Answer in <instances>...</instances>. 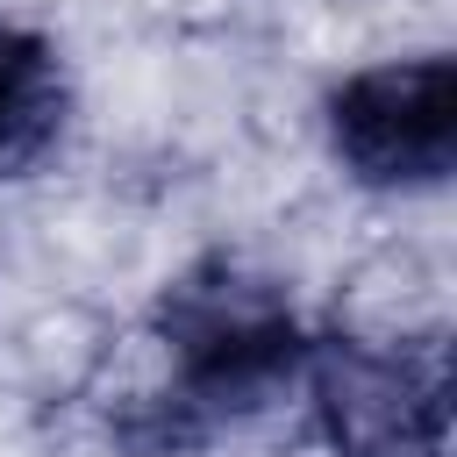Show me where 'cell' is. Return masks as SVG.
Instances as JSON below:
<instances>
[{
    "label": "cell",
    "instance_id": "cell-1",
    "mask_svg": "<svg viewBox=\"0 0 457 457\" xmlns=\"http://www.w3.org/2000/svg\"><path fill=\"white\" fill-rule=\"evenodd\" d=\"M157 343H164V386L150 400V443L171 450L257 414L286 378H300L307 357L293 300L236 257H207L164 293Z\"/></svg>",
    "mask_w": 457,
    "mask_h": 457
},
{
    "label": "cell",
    "instance_id": "cell-2",
    "mask_svg": "<svg viewBox=\"0 0 457 457\" xmlns=\"http://www.w3.org/2000/svg\"><path fill=\"white\" fill-rule=\"evenodd\" d=\"M307 407L336 457H443L450 450V343L443 328H343L300 357Z\"/></svg>",
    "mask_w": 457,
    "mask_h": 457
},
{
    "label": "cell",
    "instance_id": "cell-3",
    "mask_svg": "<svg viewBox=\"0 0 457 457\" xmlns=\"http://www.w3.org/2000/svg\"><path fill=\"white\" fill-rule=\"evenodd\" d=\"M328 150L364 186H443L457 164V64L421 50L350 71L328 93Z\"/></svg>",
    "mask_w": 457,
    "mask_h": 457
},
{
    "label": "cell",
    "instance_id": "cell-4",
    "mask_svg": "<svg viewBox=\"0 0 457 457\" xmlns=\"http://www.w3.org/2000/svg\"><path fill=\"white\" fill-rule=\"evenodd\" d=\"M64 114H71V79L57 43L0 21V186L29 179L57 150Z\"/></svg>",
    "mask_w": 457,
    "mask_h": 457
}]
</instances>
